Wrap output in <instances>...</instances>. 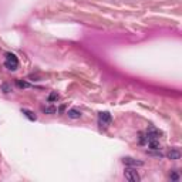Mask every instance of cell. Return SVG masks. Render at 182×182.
<instances>
[{
	"label": "cell",
	"mask_w": 182,
	"mask_h": 182,
	"mask_svg": "<svg viewBox=\"0 0 182 182\" xmlns=\"http://www.w3.org/2000/svg\"><path fill=\"white\" fill-rule=\"evenodd\" d=\"M169 179H171V181H178L179 175L176 174V172H171V174H169Z\"/></svg>",
	"instance_id": "obj_13"
},
{
	"label": "cell",
	"mask_w": 182,
	"mask_h": 182,
	"mask_svg": "<svg viewBox=\"0 0 182 182\" xmlns=\"http://www.w3.org/2000/svg\"><path fill=\"white\" fill-rule=\"evenodd\" d=\"M123 162L125 165H128V167H141V165H142V162H141V161H136V159H134V158H130V157L124 158Z\"/></svg>",
	"instance_id": "obj_6"
},
{
	"label": "cell",
	"mask_w": 182,
	"mask_h": 182,
	"mask_svg": "<svg viewBox=\"0 0 182 182\" xmlns=\"http://www.w3.org/2000/svg\"><path fill=\"white\" fill-rule=\"evenodd\" d=\"M21 112H23V114H24L26 117H27L28 119H30V121H36V119H37V117H36V114L33 111H30V110H26V108H23L21 110Z\"/></svg>",
	"instance_id": "obj_7"
},
{
	"label": "cell",
	"mask_w": 182,
	"mask_h": 182,
	"mask_svg": "<svg viewBox=\"0 0 182 182\" xmlns=\"http://www.w3.org/2000/svg\"><path fill=\"white\" fill-rule=\"evenodd\" d=\"M4 66H6L9 70H11V71L17 70V67H19L17 57L14 56V54H11V53H7V54H6V63H4Z\"/></svg>",
	"instance_id": "obj_1"
},
{
	"label": "cell",
	"mask_w": 182,
	"mask_h": 182,
	"mask_svg": "<svg viewBox=\"0 0 182 182\" xmlns=\"http://www.w3.org/2000/svg\"><path fill=\"white\" fill-rule=\"evenodd\" d=\"M124 175H125L127 181H130V182H138V181H140V175H138V172H136L135 169H132V168L127 169Z\"/></svg>",
	"instance_id": "obj_3"
},
{
	"label": "cell",
	"mask_w": 182,
	"mask_h": 182,
	"mask_svg": "<svg viewBox=\"0 0 182 182\" xmlns=\"http://www.w3.org/2000/svg\"><path fill=\"white\" fill-rule=\"evenodd\" d=\"M167 157H168L169 159H179V158H181V151H179L178 148H171V150L168 151Z\"/></svg>",
	"instance_id": "obj_5"
},
{
	"label": "cell",
	"mask_w": 182,
	"mask_h": 182,
	"mask_svg": "<svg viewBox=\"0 0 182 182\" xmlns=\"http://www.w3.org/2000/svg\"><path fill=\"white\" fill-rule=\"evenodd\" d=\"M68 117L70 118H73V119H77V118H80L81 117V112L78 111V110H76V108H71V110H68Z\"/></svg>",
	"instance_id": "obj_8"
},
{
	"label": "cell",
	"mask_w": 182,
	"mask_h": 182,
	"mask_svg": "<svg viewBox=\"0 0 182 182\" xmlns=\"http://www.w3.org/2000/svg\"><path fill=\"white\" fill-rule=\"evenodd\" d=\"M111 114L107 111L104 112H100L98 114V123H100V125L101 127H108L110 124H111Z\"/></svg>",
	"instance_id": "obj_2"
},
{
	"label": "cell",
	"mask_w": 182,
	"mask_h": 182,
	"mask_svg": "<svg viewBox=\"0 0 182 182\" xmlns=\"http://www.w3.org/2000/svg\"><path fill=\"white\" fill-rule=\"evenodd\" d=\"M145 138H147V141H150V140H158V136H161V131H158V130H155V128H148L147 130V132H145Z\"/></svg>",
	"instance_id": "obj_4"
},
{
	"label": "cell",
	"mask_w": 182,
	"mask_h": 182,
	"mask_svg": "<svg viewBox=\"0 0 182 182\" xmlns=\"http://www.w3.org/2000/svg\"><path fill=\"white\" fill-rule=\"evenodd\" d=\"M60 98V95L57 94V93H51V94L49 95V102H54V101H57Z\"/></svg>",
	"instance_id": "obj_12"
},
{
	"label": "cell",
	"mask_w": 182,
	"mask_h": 182,
	"mask_svg": "<svg viewBox=\"0 0 182 182\" xmlns=\"http://www.w3.org/2000/svg\"><path fill=\"white\" fill-rule=\"evenodd\" d=\"M3 90H4V93H9V91H10V88H9V85H7V84H4L3 85Z\"/></svg>",
	"instance_id": "obj_14"
},
{
	"label": "cell",
	"mask_w": 182,
	"mask_h": 182,
	"mask_svg": "<svg viewBox=\"0 0 182 182\" xmlns=\"http://www.w3.org/2000/svg\"><path fill=\"white\" fill-rule=\"evenodd\" d=\"M16 84H17V87H20V88H28V87H32V85L28 84L27 81H21V80H17V81H16Z\"/></svg>",
	"instance_id": "obj_11"
},
{
	"label": "cell",
	"mask_w": 182,
	"mask_h": 182,
	"mask_svg": "<svg viewBox=\"0 0 182 182\" xmlns=\"http://www.w3.org/2000/svg\"><path fill=\"white\" fill-rule=\"evenodd\" d=\"M41 111L46 112V114H56L57 110H56V107H53V105L50 107L49 105V107H41Z\"/></svg>",
	"instance_id": "obj_10"
},
{
	"label": "cell",
	"mask_w": 182,
	"mask_h": 182,
	"mask_svg": "<svg viewBox=\"0 0 182 182\" xmlns=\"http://www.w3.org/2000/svg\"><path fill=\"white\" fill-rule=\"evenodd\" d=\"M148 147L151 150H159V141L158 140H150L148 141Z\"/></svg>",
	"instance_id": "obj_9"
}]
</instances>
